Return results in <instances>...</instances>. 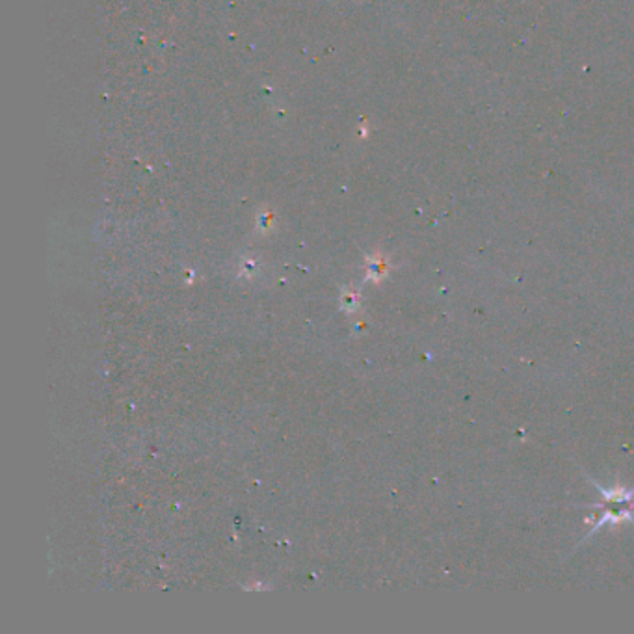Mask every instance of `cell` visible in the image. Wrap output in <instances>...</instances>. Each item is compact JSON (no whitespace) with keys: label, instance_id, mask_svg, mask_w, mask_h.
Here are the masks:
<instances>
[{"label":"cell","instance_id":"6da1fadb","mask_svg":"<svg viewBox=\"0 0 634 634\" xmlns=\"http://www.w3.org/2000/svg\"><path fill=\"white\" fill-rule=\"evenodd\" d=\"M604 506H601V512L597 513L599 523L597 526L604 523H617L623 519H631L634 515V500L633 491H625V489H614V491H603Z\"/></svg>","mask_w":634,"mask_h":634}]
</instances>
